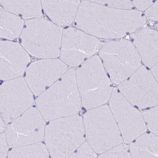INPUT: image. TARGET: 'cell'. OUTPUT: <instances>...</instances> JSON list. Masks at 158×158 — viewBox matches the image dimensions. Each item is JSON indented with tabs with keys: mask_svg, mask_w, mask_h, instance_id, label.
<instances>
[{
	"mask_svg": "<svg viewBox=\"0 0 158 158\" xmlns=\"http://www.w3.org/2000/svg\"><path fill=\"white\" fill-rule=\"evenodd\" d=\"M147 21L142 12L137 10L114 9L83 1L74 22L77 28L100 40H119L146 24Z\"/></svg>",
	"mask_w": 158,
	"mask_h": 158,
	"instance_id": "cell-1",
	"label": "cell"
},
{
	"mask_svg": "<svg viewBox=\"0 0 158 158\" xmlns=\"http://www.w3.org/2000/svg\"><path fill=\"white\" fill-rule=\"evenodd\" d=\"M36 103L38 110L47 121L79 114L82 103L75 69H69L39 96Z\"/></svg>",
	"mask_w": 158,
	"mask_h": 158,
	"instance_id": "cell-2",
	"label": "cell"
},
{
	"mask_svg": "<svg viewBox=\"0 0 158 158\" xmlns=\"http://www.w3.org/2000/svg\"><path fill=\"white\" fill-rule=\"evenodd\" d=\"M75 72L83 108L90 110L109 101L114 87L99 55L81 64Z\"/></svg>",
	"mask_w": 158,
	"mask_h": 158,
	"instance_id": "cell-3",
	"label": "cell"
},
{
	"mask_svg": "<svg viewBox=\"0 0 158 158\" xmlns=\"http://www.w3.org/2000/svg\"><path fill=\"white\" fill-rule=\"evenodd\" d=\"M63 29L52 22L37 18L25 21L19 37L20 44L29 55L42 59L60 56Z\"/></svg>",
	"mask_w": 158,
	"mask_h": 158,
	"instance_id": "cell-4",
	"label": "cell"
},
{
	"mask_svg": "<svg viewBox=\"0 0 158 158\" xmlns=\"http://www.w3.org/2000/svg\"><path fill=\"white\" fill-rule=\"evenodd\" d=\"M44 138L51 158H68L86 141L82 117L77 114L50 121Z\"/></svg>",
	"mask_w": 158,
	"mask_h": 158,
	"instance_id": "cell-5",
	"label": "cell"
},
{
	"mask_svg": "<svg viewBox=\"0 0 158 158\" xmlns=\"http://www.w3.org/2000/svg\"><path fill=\"white\" fill-rule=\"evenodd\" d=\"M82 120L86 142L98 155L124 143L108 106L86 110Z\"/></svg>",
	"mask_w": 158,
	"mask_h": 158,
	"instance_id": "cell-6",
	"label": "cell"
},
{
	"mask_svg": "<svg viewBox=\"0 0 158 158\" xmlns=\"http://www.w3.org/2000/svg\"><path fill=\"white\" fill-rule=\"evenodd\" d=\"M99 57L113 84L118 85L142 66L140 57L131 40L121 39L103 44Z\"/></svg>",
	"mask_w": 158,
	"mask_h": 158,
	"instance_id": "cell-7",
	"label": "cell"
},
{
	"mask_svg": "<svg viewBox=\"0 0 158 158\" xmlns=\"http://www.w3.org/2000/svg\"><path fill=\"white\" fill-rule=\"evenodd\" d=\"M103 44L100 39L76 27L63 29L60 56L67 66H79L96 55Z\"/></svg>",
	"mask_w": 158,
	"mask_h": 158,
	"instance_id": "cell-8",
	"label": "cell"
},
{
	"mask_svg": "<svg viewBox=\"0 0 158 158\" xmlns=\"http://www.w3.org/2000/svg\"><path fill=\"white\" fill-rule=\"evenodd\" d=\"M117 89L135 107L149 108L158 106V82L145 66L118 85Z\"/></svg>",
	"mask_w": 158,
	"mask_h": 158,
	"instance_id": "cell-9",
	"label": "cell"
},
{
	"mask_svg": "<svg viewBox=\"0 0 158 158\" xmlns=\"http://www.w3.org/2000/svg\"><path fill=\"white\" fill-rule=\"evenodd\" d=\"M108 102L124 143L128 144L146 132L142 112L125 98L117 88H113Z\"/></svg>",
	"mask_w": 158,
	"mask_h": 158,
	"instance_id": "cell-10",
	"label": "cell"
},
{
	"mask_svg": "<svg viewBox=\"0 0 158 158\" xmlns=\"http://www.w3.org/2000/svg\"><path fill=\"white\" fill-rule=\"evenodd\" d=\"M44 119L35 107H31L5 127L8 146L20 147L39 143L44 138Z\"/></svg>",
	"mask_w": 158,
	"mask_h": 158,
	"instance_id": "cell-11",
	"label": "cell"
},
{
	"mask_svg": "<svg viewBox=\"0 0 158 158\" xmlns=\"http://www.w3.org/2000/svg\"><path fill=\"white\" fill-rule=\"evenodd\" d=\"M34 94L22 77L0 86V116L6 123L15 121L31 107Z\"/></svg>",
	"mask_w": 158,
	"mask_h": 158,
	"instance_id": "cell-12",
	"label": "cell"
},
{
	"mask_svg": "<svg viewBox=\"0 0 158 158\" xmlns=\"http://www.w3.org/2000/svg\"><path fill=\"white\" fill-rule=\"evenodd\" d=\"M69 69L58 59H43L32 63L27 68L25 80L33 94L39 96Z\"/></svg>",
	"mask_w": 158,
	"mask_h": 158,
	"instance_id": "cell-13",
	"label": "cell"
},
{
	"mask_svg": "<svg viewBox=\"0 0 158 158\" xmlns=\"http://www.w3.org/2000/svg\"><path fill=\"white\" fill-rule=\"evenodd\" d=\"M31 61L30 55L19 43L0 41V79L21 77Z\"/></svg>",
	"mask_w": 158,
	"mask_h": 158,
	"instance_id": "cell-14",
	"label": "cell"
},
{
	"mask_svg": "<svg viewBox=\"0 0 158 158\" xmlns=\"http://www.w3.org/2000/svg\"><path fill=\"white\" fill-rule=\"evenodd\" d=\"M131 41L145 66L150 68L158 61L157 31L145 24L130 35Z\"/></svg>",
	"mask_w": 158,
	"mask_h": 158,
	"instance_id": "cell-15",
	"label": "cell"
},
{
	"mask_svg": "<svg viewBox=\"0 0 158 158\" xmlns=\"http://www.w3.org/2000/svg\"><path fill=\"white\" fill-rule=\"evenodd\" d=\"M80 1H42L43 9L53 23L62 27L74 22Z\"/></svg>",
	"mask_w": 158,
	"mask_h": 158,
	"instance_id": "cell-16",
	"label": "cell"
},
{
	"mask_svg": "<svg viewBox=\"0 0 158 158\" xmlns=\"http://www.w3.org/2000/svg\"><path fill=\"white\" fill-rule=\"evenodd\" d=\"M132 158H158V135L145 133L128 145Z\"/></svg>",
	"mask_w": 158,
	"mask_h": 158,
	"instance_id": "cell-17",
	"label": "cell"
},
{
	"mask_svg": "<svg viewBox=\"0 0 158 158\" xmlns=\"http://www.w3.org/2000/svg\"><path fill=\"white\" fill-rule=\"evenodd\" d=\"M6 10L23 19H37L43 15L40 1H0Z\"/></svg>",
	"mask_w": 158,
	"mask_h": 158,
	"instance_id": "cell-18",
	"label": "cell"
},
{
	"mask_svg": "<svg viewBox=\"0 0 158 158\" xmlns=\"http://www.w3.org/2000/svg\"><path fill=\"white\" fill-rule=\"evenodd\" d=\"M24 21L0 7V38L13 40L19 37Z\"/></svg>",
	"mask_w": 158,
	"mask_h": 158,
	"instance_id": "cell-19",
	"label": "cell"
},
{
	"mask_svg": "<svg viewBox=\"0 0 158 158\" xmlns=\"http://www.w3.org/2000/svg\"><path fill=\"white\" fill-rule=\"evenodd\" d=\"M8 158H50L46 145L41 143L13 148Z\"/></svg>",
	"mask_w": 158,
	"mask_h": 158,
	"instance_id": "cell-20",
	"label": "cell"
},
{
	"mask_svg": "<svg viewBox=\"0 0 158 158\" xmlns=\"http://www.w3.org/2000/svg\"><path fill=\"white\" fill-rule=\"evenodd\" d=\"M142 113L147 129L152 133L158 135V106L147 109Z\"/></svg>",
	"mask_w": 158,
	"mask_h": 158,
	"instance_id": "cell-21",
	"label": "cell"
},
{
	"mask_svg": "<svg viewBox=\"0 0 158 158\" xmlns=\"http://www.w3.org/2000/svg\"><path fill=\"white\" fill-rule=\"evenodd\" d=\"M98 158H132L128 144L123 143L99 154Z\"/></svg>",
	"mask_w": 158,
	"mask_h": 158,
	"instance_id": "cell-22",
	"label": "cell"
},
{
	"mask_svg": "<svg viewBox=\"0 0 158 158\" xmlns=\"http://www.w3.org/2000/svg\"><path fill=\"white\" fill-rule=\"evenodd\" d=\"M97 3L114 9L130 10L134 7L131 1H92Z\"/></svg>",
	"mask_w": 158,
	"mask_h": 158,
	"instance_id": "cell-23",
	"label": "cell"
},
{
	"mask_svg": "<svg viewBox=\"0 0 158 158\" xmlns=\"http://www.w3.org/2000/svg\"><path fill=\"white\" fill-rule=\"evenodd\" d=\"M68 158H98V156L85 141Z\"/></svg>",
	"mask_w": 158,
	"mask_h": 158,
	"instance_id": "cell-24",
	"label": "cell"
},
{
	"mask_svg": "<svg viewBox=\"0 0 158 158\" xmlns=\"http://www.w3.org/2000/svg\"><path fill=\"white\" fill-rule=\"evenodd\" d=\"M158 1H155L148 9L145 11L144 16L147 20L149 21L156 22L158 19Z\"/></svg>",
	"mask_w": 158,
	"mask_h": 158,
	"instance_id": "cell-25",
	"label": "cell"
},
{
	"mask_svg": "<svg viewBox=\"0 0 158 158\" xmlns=\"http://www.w3.org/2000/svg\"><path fill=\"white\" fill-rule=\"evenodd\" d=\"M155 1L152 0L149 1H132V2L134 7L137 10L142 12L145 11L151 6Z\"/></svg>",
	"mask_w": 158,
	"mask_h": 158,
	"instance_id": "cell-26",
	"label": "cell"
},
{
	"mask_svg": "<svg viewBox=\"0 0 158 158\" xmlns=\"http://www.w3.org/2000/svg\"><path fill=\"white\" fill-rule=\"evenodd\" d=\"M8 146L5 134H0V158H7Z\"/></svg>",
	"mask_w": 158,
	"mask_h": 158,
	"instance_id": "cell-27",
	"label": "cell"
},
{
	"mask_svg": "<svg viewBox=\"0 0 158 158\" xmlns=\"http://www.w3.org/2000/svg\"><path fill=\"white\" fill-rule=\"evenodd\" d=\"M150 71L154 77L158 82V64H155L152 68H150Z\"/></svg>",
	"mask_w": 158,
	"mask_h": 158,
	"instance_id": "cell-28",
	"label": "cell"
},
{
	"mask_svg": "<svg viewBox=\"0 0 158 158\" xmlns=\"http://www.w3.org/2000/svg\"><path fill=\"white\" fill-rule=\"evenodd\" d=\"M5 122L2 120L1 116H0V134L2 133L3 131L5 130Z\"/></svg>",
	"mask_w": 158,
	"mask_h": 158,
	"instance_id": "cell-29",
	"label": "cell"
}]
</instances>
